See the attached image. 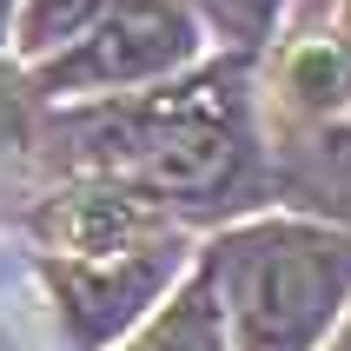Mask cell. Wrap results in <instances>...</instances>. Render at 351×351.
I'll return each mask as SVG.
<instances>
[{"label":"cell","mask_w":351,"mask_h":351,"mask_svg":"<svg viewBox=\"0 0 351 351\" xmlns=\"http://www.w3.org/2000/svg\"><path fill=\"white\" fill-rule=\"evenodd\" d=\"M199 53V27L186 0H119L93 34L40 66L47 93H113V86H146Z\"/></svg>","instance_id":"3"},{"label":"cell","mask_w":351,"mask_h":351,"mask_svg":"<svg viewBox=\"0 0 351 351\" xmlns=\"http://www.w3.org/2000/svg\"><path fill=\"white\" fill-rule=\"evenodd\" d=\"M119 0H20V53L27 60H60L66 47L93 34Z\"/></svg>","instance_id":"7"},{"label":"cell","mask_w":351,"mask_h":351,"mask_svg":"<svg viewBox=\"0 0 351 351\" xmlns=\"http://www.w3.org/2000/svg\"><path fill=\"white\" fill-rule=\"evenodd\" d=\"M20 133H27V106H20L14 80H0V146H14Z\"/></svg>","instance_id":"9"},{"label":"cell","mask_w":351,"mask_h":351,"mask_svg":"<svg viewBox=\"0 0 351 351\" xmlns=\"http://www.w3.org/2000/svg\"><path fill=\"white\" fill-rule=\"evenodd\" d=\"M86 159L126 179V193H159L186 206H213L245 179V126L232 80H199L179 93H153L146 106H119L86 126Z\"/></svg>","instance_id":"2"},{"label":"cell","mask_w":351,"mask_h":351,"mask_svg":"<svg viewBox=\"0 0 351 351\" xmlns=\"http://www.w3.org/2000/svg\"><path fill=\"white\" fill-rule=\"evenodd\" d=\"M332 351H351V325H345V332H338V345H332Z\"/></svg>","instance_id":"11"},{"label":"cell","mask_w":351,"mask_h":351,"mask_svg":"<svg viewBox=\"0 0 351 351\" xmlns=\"http://www.w3.org/2000/svg\"><path fill=\"white\" fill-rule=\"evenodd\" d=\"M34 232H40V245H47V265H53V272H73V278L119 272V265L173 252L159 213L139 193H126V186H80V193H60L53 206L34 219Z\"/></svg>","instance_id":"4"},{"label":"cell","mask_w":351,"mask_h":351,"mask_svg":"<svg viewBox=\"0 0 351 351\" xmlns=\"http://www.w3.org/2000/svg\"><path fill=\"white\" fill-rule=\"evenodd\" d=\"M14 7H20V0H0V34H7V20H14Z\"/></svg>","instance_id":"10"},{"label":"cell","mask_w":351,"mask_h":351,"mask_svg":"<svg viewBox=\"0 0 351 351\" xmlns=\"http://www.w3.org/2000/svg\"><path fill=\"white\" fill-rule=\"evenodd\" d=\"M206 14L226 27V34H239V40H258L265 27H272V14L285 7V0H199Z\"/></svg>","instance_id":"8"},{"label":"cell","mask_w":351,"mask_h":351,"mask_svg":"<svg viewBox=\"0 0 351 351\" xmlns=\"http://www.w3.org/2000/svg\"><path fill=\"white\" fill-rule=\"evenodd\" d=\"M126 351H232V338H226V312H219L206 272H199L173 305H159V312L139 325V338Z\"/></svg>","instance_id":"6"},{"label":"cell","mask_w":351,"mask_h":351,"mask_svg":"<svg viewBox=\"0 0 351 351\" xmlns=\"http://www.w3.org/2000/svg\"><path fill=\"white\" fill-rule=\"evenodd\" d=\"M278 93L305 119H338L351 106V53L332 34H305L278 60Z\"/></svg>","instance_id":"5"},{"label":"cell","mask_w":351,"mask_h":351,"mask_svg":"<svg viewBox=\"0 0 351 351\" xmlns=\"http://www.w3.org/2000/svg\"><path fill=\"white\" fill-rule=\"evenodd\" d=\"M206 285L239 332V351H312L351 298V239L265 219L219 239Z\"/></svg>","instance_id":"1"}]
</instances>
